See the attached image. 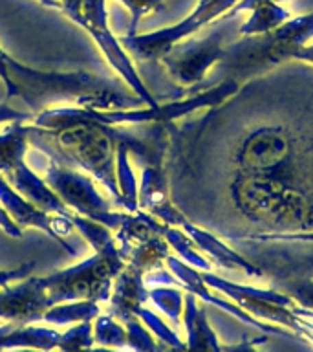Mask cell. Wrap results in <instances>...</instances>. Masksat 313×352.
I'll list each match as a JSON object with an SVG mask.
<instances>
[{"instance_id":"4316f807","label":"cell","mask_w":313,"mask_h":352,"mask_svg":"<svg viewBox=\"0 0 313 352\" xmlns=\"http://www.w3.org/2000/svg\"><path fill=\"white\" fill-rule=\"evenodd\" d=\"M119 2L121 4H125L126 8H128V11L132 13L128 35H136V28L143 16L148 15V13H152V11L163 10V6L167 0H119Z\"/></svg>"},{"instance_id":"484cf974","label":"cell","mask_w":313,"mask_h":352,"mask_svg":"<svg viewBox=\"0 0 313 352\" xmlns=\"http://www.w3.org/2000/svg\"><path fill=\"white\" fill-rule=\"evenodd\" d=\"M93 324L92 321H82L70 329L60 338L59 352H82L93 346Z\"/></svg>"},{"instance_id":"f546056e","label":"cell","mask_w":313,"mask_h":352,"mask_svg":"<svg viewBox=\"0 0 313 352\" xmlns=\"http://www.w3.org/2000/svg\"><path fill=\"white\" fill-rule=\"evenodd\" d=\"M33 112H24V110H16L13 107L5 103H0V125L2 123H15V121H22V123H26V121L33 120Z\"/></svg>"},{"instance_id":"2e32d148","label":"cell","mask_w":313,"mask_h":352,"mask_svg":"<svg viewBox=\"0 0 313 352\" xmlns=\"http://www.w3.org/2000/svg\"><path fill=\"white\" fill-rule=\"evenodd\" d=\"M183 321L187 329V352H222V345L213 329L207 323L205 308L196 307V296L187 294L185 308H183Z\"/></svg>"},{"instance_id":"9a60e30c","label":"cell","mask_w":313,"mask_h":352,"mask_svg":"<svg viewBox=\"0 0 313 352\" xmlns=\"http://www.w3.org/2000/svg\"><path fill=\"white\" fill-rule=\"evenodd\" d=\"M143 272L132 264H126L115 277L114 292L110 296V316L119 323L136 318L137 308L148 299V290L143 279Z\"/></svg>"},{"instance_id":"d590c367","label":"cell","mask_w":313,"mask_h":352,"mask_svg":"<svg viewBox=\"0 0 313 352\" xmlns=\"http://www.w3.org/2000/svg\"><path fill=\"white\" fill-rule=\"evenodd\" d=\"M293 59L299 60H306V63H312L313 65V44H306V46H302L295 55H293Z\"/></svg>"},{"instance_id":"8d00e7d4","label":"cell","mask_w":313,"mask_h":352,"mask_svg":"<svg viewBox=\"0 0 313 352\" xmlns=\"http://www.w3.org/2000/svg\"><path fill=\"white\" fill-rule=\"evenodd\" d=\"M293 312H295L297 316H301V318L313 319V310H306V308H301V307H293Z\"/></svg>"},{"instance_id":"e575fe53","label":"cell","mask_w":313,"mask_h":352,"mask_svg":"<svg viewBox=\"0 0 313 352\" xmlns=\"http://www.w3.org/2000/svg\"><path fill=\"white\" fill-rule=\"evenodd\" d=\"M266 2H277L279 4V2H284V0H238L235 8L227 13V16H235L242 13V11H253L257 6L266 4Z\"/></svg>"},{"instance_id":"d4e9b609","label":"cell","mask_w":313,"mask_h":352,"mask_svg":"<svg viewBox=\"0 0 313 352\" xmlns=\"http://www.w3.org/2000/svg\"><path fill=\"white\" fill-rule=\"evenodd\" d=\"M136 318L141 319V323H145V327H147V329L150 330V332H152V334L156 336L161 343H165V345L170 346V349H174V351L187 352L185 343H183V341L178 338V334H174V332H172V330H170L169 327H167V324H165L158 316H156V314H152L150 310L141 307V308H137Z\"/></svg>"},{"instance_id":"8992f818","label":"cell","mask_w":313,"mask_h":352,"mask_svg":"<svg viewBox=\"0 0 313 352\" xmlns=\"http://www.w3.org/2000/svg\"><path fill=\"white\" fill-rule=\"evenodd\" d=\"M44 182L55 191L71 213L81 214L86 219L106 226L110 231H115L123 222L126 213L112 211L110 204L104 200L93 186L92 178H88L76 169L65 167L54 160H48Z\"/></svg>"},{"instance_id":"74e56055","label":"cell","mask_w":313,"mask_h":352,"mask_svg":"<svg viewBox=\"0 0 313 352\" xmlns=\"http://www.w3.org/2000/svg\"><path fill=\"white\" fill-rule=\"evenodd\" d=\"M40 4L48 6V8H54V10H60V2L59 0H38Z\"/></svg>"},{"instance_id":"7a4b0ae2","label":"cell","mask_w":313,"mask_h":352,"mask_svg":"<svg viewBox=\"0 0 313 352\" xmlns=\"http://www.w3.org/2000/svg\"><path fill=\"white\" fill-rule=\"evenodd\" d=\"M8 74L15 88V98L38 114L55 103H73L81 109L132 110L145 104L119 82L90 72H44L26 66L5 55Z\"/></svg>"},{"instance_id":"ac0fdd59","label":"cell","mask_w":313,"mask_h":352,"mask_svg":"<svg viewBox=\"0 0 313 352\" xmlns=\"http://www.w3.org/2000/svg\"><path fill=\"white\" fill-rule=\"evenodd\" d=\"M128 153L130 147L128 143H121L115 154V176H117V186H119V208L126 209V213H136L139 209L137 200V182L134 176L130 164H128Z\"/></svg>"},{"instance_id":"5bb4252c","label":"cell","mask_w":313,"mask_h":352,"mask_svg":"<svg viewBox=\"0 0 313 352\" xmlns=\"http://www.w3.org/2000/svg\"><path fill=\"white\" fill-rule=\"evenodd\" d=\"M165 263L169 264L170 272H172V275L176 277V280H178V283H180V285L183 286L187 292H191V294L198 296L205 302H211V305H214V307L224 308V310H227V312L233 314L235 318L242 319V321H246V323L253 324V327H257L258 330H262L264 334L286 336V338H288V336H297V334H291V332H288V330L279 329V327H271V324L260 323V321H257V319L253 318V316L246 314V310H242L238 305H233V302H227V301H224V299H220V297L213 296V294H211V290H209V286L203 283L200 272H198L196 268L189 266L187 263H183V261H180V258L170 257L169 255V257L165 258Z\"/></svg>"},{"instance_id":"f1b7e54d","label":"cell","mask_w":313,"mask_h":352,"mask_svg":"<svg viewBox=\"0 0 313 352\" xmlns=\"http://www.w3.org/2000/svg\"><path fill=\"white\" fill-rule=\"evenodd\" d=\"M33 270H35V261L22 263L21 266L15 270H0V288L5 285H10L11 280L26 279V277H30V274H32Z\"/></svg>"},{"instance_id":"83f0119b","label":"cell","mask_w":313,"mask_h":352,"mask_svg":"<svg viewBox=\"0 0 313 352\" xmlns=\"http://www.w3.org/2000/svg\"><path fill=\"white\" fill-rule=\"evenodd\" d=\"M286 294L290 297H293V301L301 302V307L312 308L313 310V280H301L297 285L290 286Z\"/></svg>"},{"instance_id":"6da1fadb","label":"cell","mask_w":313,"mask_h":352,"mask_svg":"<svg viewBox=\"0 0 313 352\" xmlns=\"http://www.w3.org/2000/svg\"><path fill=\"white\" fill-rule=\"evenodd\" d=\"M27 126V142L48 158L70 169L86 170L114 197L119 208V186L115 176V154L121 143H128L139 164L163 167L169 151L167 121L148 126L145 136L106 125L93 116V109L54 107L33 116Z\"/></svg>"},{"instance_id":"ba28073f","label":"cell","mask_w":313,"mask_h":352,"mask_svg":"<svg viewBox=\"0 0 313 352\" xmlns=\"http://www.w3.org/2000/svg\"><path fill=\"white\" fill-rule=\"evenodd\" d=\"M77 24L92 35L110 66L125 79L126 85L132 88V92L136 94L148 109H158L159 103L141 81V77L132 65L130 55L126 54L123 44L114 37V33L110 32L104 0H82V16L77 21Z\"/></svg>"},{"instance_id":"cb8c5ba5","label":"cell","mask_w":313,"mask_h":352,"mask_svg":"<svg viewBox=\"0 0 313 352\" xmlns=\"http://www.w3.org/2000/svg\"><path fill=\"white\" fill-rule=\"evenodd\" d=\"M148 299L161 308V312H165L170 318V321L174 324H180L181 312H183V301L185 297L180 290L176 288H165V286H156L152 290H148Z\"/></svg>"},{"instance_id":"ffe728a7","label":"cell","mask_w":313,"mask_h":352,"mask_svg":"<svg viewBox=\"0 0 313 352\" xmlns=\"http://www.w3.org/2000/svg\"><path fill=\"white\" fill-rule=\"evenodd\" d=\"M286 21H290V11L280 8L277 2H266V4L257 6L251 11V16L247 19V22L240 28L242 35H257V33H266L269 30L279 28L280 24H284Z\"/></svg>"},{"instance_id":"3957f363","label":"cell","mask_w":313,"mask_h":352,"mask_svg":"<svg viewBox=\"0 0 313 352\" xmlns=\"http://www.w3.org/2000/svg\"><path fill=\"white\" fill-rule=\"evenodd\" d=\"M313 37V13L290 19L275 30L246 37L224 48L216 63V76L240 85L257 74H268L306 46Z\"/></svg>"},{"instance_id":"30bf717a","label":"cell","mask_w":313,"mask_h":352,"mask_svg":"<svg viewBox=\"0 0 313 352\" xmlns=\"http://www.w3.org/2000/svg\"><path fill=\"white\" fill-rule=\"evenodd\" d=\"M224 48V32L216 30L207 37L174 44L159 60L180 87H200L205 81L209 68L220 60Z\"/></svg>"},{"instance_id":"d6986e66","label":"cell","mask_w":313,"mask_h":352,"mask_svg":"<svg viewBox=\"0 0 313 352\" xmlns=\"http://www.w3.org/2000/svg\"><path fill=\"white\" fill-rule=\"evenodd\" d=\"M99 316V302L88 299V301H73L55 305L44 314L43 321L51 324H68L92 321Z\"/></svg>"},{"instance_id":"7402d4cb","label":"cell","mask_w":313,"mask_h":352,"mask_svg":"<svg viewBox=\"0 0 313 352\" xmlns=\"http://www.w3.org/2000/svg\"><path fill=\"white\" fill-rule=\"evenodd\" d=\"M93 341L99 346L108 349H126V329L123 323H117L110 314H99L93 324Z\"/></svg>"},{"instance_id":"5b68a950","label":"cell","mask_w":313,"mask_h":352,"mask_svg":"<svg viewBox=\"0 0 313 352\" xmlns=\"http://www.w3.org/2000/svg\"><path fill=\"white\" fill-rule=\"evenodd\" d=\"M126 263L112 261L103 255H92L86 261L43 277L49 305L73 301H108L112 294V279L117 277Z\"/></svg>"},{"instance_id":"44dd1931","label":"cell","mask_w":313,"mask_h":352,"mask_svg":"<svg viewBox=\"0 0 313 352\" xmlns=\"http://www.w3.org/2000/svg\"><path fill=\"white\" fill-rule=\"evenodd\" d=\"M123 324L126 329V349H130L132 352H181L170 349L165 343H158L154 340L152 332L143 327L137 318L128 319Z\"/></svg>"},{"instance_id":"4fadbf2b","label":"cell","mask_w":313,"mask_h":352,"mask_svg":"<svg viewBox=\"0 0 313 352\" xmlns=\"http://www.w3.org/2000/svg\"><path fill=\"white\" fill-rule=\"evenodd\" d=\"M139 208L147 209L152 217H158L167 226H183L185 214L172 206L169 198V176L163 167H143L141 184L137 189Z\"/></svg>"},{"instance_id":"277c9868","label":"cell","mask_w":313,"mask_h":352,"mask_svg":"<svg viewBox=\"0 0 313 352\" xmlns=\"http://www.w3.org/2000/svg\"><path fill=\"white\" fill-rule=\"evenodd\" d=\"M27 126L15 121L0 134V175L4 176L15 191L49 214L70 219L71 211L66 208L51 187L37 176L24 162L27 151Z\"/></svg>"},{"instance_id":"4dcf8cb0","label":"cell","mask_w":313,"mask_h":352,"mask_svg":"<svg viewBox=\"0 0 313 352\" xmlns=\"http://www.w3.org/2000/svg\"><path fill=\"white\" fill-rule=\"evenodd\" d=\"M266 341H268V334L260 336V338H251V340L246 338L236 345H222V352H260L255 346L260 345V343H266Z\"/></svg>"},{"instance_id":"8fae6325","label":"cell","mask_w":313,"mask_h":352,"mask_svg":"<svg viewBox=\"0 0 313 352\" xmlns=\"http://www.w3.org/2000/svg\"><path fill=\"white\" fill-rule=\"evenodd\" d=\"M0 204L21 230L22 228H37V230L48 233L54 241L59 242L66 252L73 253L70 244L62 241V235H68L73 230L70 219L60 217V214H49L43 209H38L35 204L22 197L19 191H15L2 175H0Z\"/></svg>"},{"instance_id":"7c38bea8","label":"cell","mask_w":313,"mask_h":352,"mask_svg":"<svg viewBox=\"0 0 313 352\" xmlns=\"http://www.w3.org/2000/svg\"><path fill=\"white\" fill-rule=\"evenodd\" d=\"M49 308L43 277H26L19 285L0 288V319L4 321L15 324L43 321Z\"/></svg>"},{"instance_id":"603a6c76","label":"cell","mask_w":313,"mask_h":352,"mask_svg":"<svg viewBox=\"0 0 313 352\" xmlns=\"http://www.w3.org/2000/svg\"><path fill=\"white\" fill-rule=\"evenodd\" d=\"M165 239L169 242V246L174 248L176 252L180 253V257L183 258L187 264H191L192 268L203 270V272H209V270H211V263H209L207 258H203L202 255L194 250V244H192V241L185 235V233H181L180 230L167 226V230H165Z\"/></svg>"},{"instance_id":"836d02e7","label":"cell","mask_w":313,"mask_h":352,"mask_svg":"<svg viewBox=\"0 0 313 352\" xmlns=\"http://www.w3.org/2000/svg\"><path fill=\"white\" fill-rule=\"evenodd\" d=\"M60 10L70 16L71 21L77 22L82 16V0H59Z\"/></svg>"},{"instance_id":"d6a6232c","label":"cell","mask_w":313,"mask_h":352,"mask_svg":"<svg viewBox=\"0 0 313 352\" xmlns=\"http://www.w3.org/2000/svg\"><path fill=\"white\" fill-rule=\"evenodd\" d=\"M5 52L0 48V79L4 81L5 85V99L10 101V99L15 98V88H13V82L10 79V74H8V65H5Z\"/></svg>"},{"instance_id":"52a82bcc","label":"cell","mask_w":313,"mask_h":352,"mask_svg":"<svg viewBox=\"0 0 313 352\" xmlns=\"http://www.w3.org/2000/svg\"><path fill=\"white\" fill-rule=\"evenodd\" d=\"M238 0H209V2H200L196 10L191 15L183 19L174 26L163 28L158 32L145 33V35H125L119 43L123 44L125 52L134 55L139 60H158L169 52L174 44L185 41L192 33L198 32L209 22L216 21L224 13H229L236 6Z\"/></svg>"},{"instance_id":"9c48e42d","label":"cell","mask_w":313,"mask_h":352,"mask_svg":"<svg viewBox=\"0 0 313 352\" xmlns=\"http://www.w3.org/2000/svg\"><path fill=\"white\" fill-rule=\"evenodd\" d=\"M200 275H202L203 283L209 288L224 292L225 296L231 297L242 310H246V312L253 314L257 318L286 324L295 334H302L304 327L301 323V318L293 312L295 301L288 294H280L277 290H257V288H251V286L235 285V283L220 279V277L209 274V272H202Z\"/></svg>"},{"instance_id":"e0dca14e","label":"cell","mask_w":313,"mask_h":352,"mask_svg":"<svg viewBox=\"0 0 313 352\" xmlns=\"http://www.w3.org/2000/svg\"><path fill=\"white\" fill-rule=\"evenodd\" d=\"M181 228L185 230L187 235H191L192 242H194L196 246H200L203 252H207L209 255L213 257V261L218 264V266H225V268H231V270L240 268L249 275L264 277L262 270L258 268V266H255L251 261H247V258H244L242 255H238L235 250H231V248L225 246L224 242L218 241L214 235H211V233H207V231L200 230V228H196V226H192L189 220H187L185 224L181 226Z\"/></svg>"},{"instance_id":"1f68e13d","label":"cell","mask_w":313,"mask_h":352,"mask_svg":"<svg viewBox=\"0 0 313 352\" xmlns=\"http://www.w3.org/2000/svg\"><path fill=\"white\" fill-rule=\"evenodd\" d=\"M0 228H2L10 236H15V239H21L22 236V230L15 224V220L11 219L10 214H8V211H5L2 206H0Z\"/></svg>"}]
</instances>
